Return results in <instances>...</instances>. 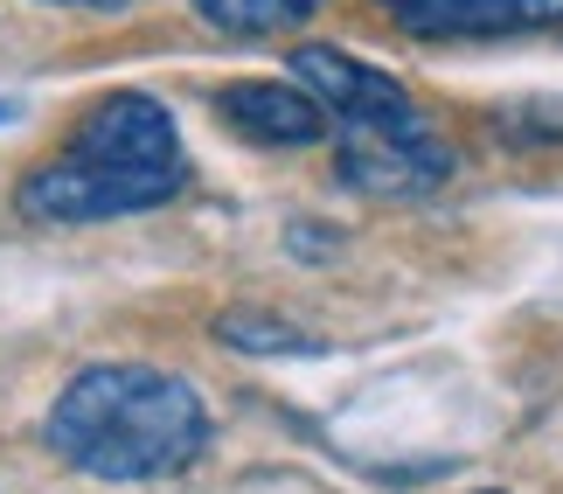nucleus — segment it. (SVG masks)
I'll return each instance as SVG.
<instances>
[{
  "label": "nucleus",
  "mask_w": 563,
  "mask_h": 494,
  "mask_svg": "<svg viewBox=\"0 0 563 494\" xmlns=\"http://www.w3.org/2000/svg\"><path fill=\"white\" fill-rule=\"evenodd\" d=\"M56 460L98 481H161L209 446V411L181 376L146 362H98L63 383V397L42 418Z\"/></svg>",
  "instance_id": "f257e3e1"
},
{
  "label": "nucleus",
  "mask_w": 563,
  "mask_h": 494,
  "mask_svg": "<svg viewBox=\"0 0 563 494\" xmlns=\"http://www.w3.org/2000/svg\"><path fill=\"white\" fill-rule=\"evenodd\" d=\"M181 182H188V161L167 105L146 91H119L77 125L49 167H35L21 182V209L42 223H104V217H140V209L181 196Z\"/></svg>",
  "instance_id": "f03ea898"
},
{
  "label": "nucleus",
  "mask_w": 563,
  "mask_h": 494,
  "mask_svg": "<svg viewBox=\"0 0 563 494\" xmlns=\"http://www.w3.org/2000/svg\"><path fill=\"white\" fill-rule=\"evenodd\" d=\"M292 77L307 84V91L320 98V112H334L349 133H410V125H424L397 77H383V70H369V63L328 50V42L292 50Z\"/></svg>",
  "instance_id": "7ed1b4c3"
},
{
  "label": "nucleus",
  "mask_w": 563,
  "mask_h": 494,
  "mask_svg": "<svg viewBox=\"0 0 563 494\" xmlns=\"http://www.w3.org/2000/svg\"><path fill=\"white\" fill-rule=\"evenodd\" d=\"M445 175H452V154L424 125H410V133H349V146H341V182L369 188V196H424Z\"/></svg>",
  "instance_id": "20e7f679"
},
{
  "label": "nucleus",
  "mask_w": 563,
  "mask_h": 494,
  "mask_svg": "<svg viewBox=\"0 0 563 494\" xmlns=\"http://www.w3.org/2000/svg\"><path fill=\"white\" fill-rule=\"evenodd\" d=\"M404 35H515L563 21V0H376Z\"/></svg>",
  "instance_id": "39448f33"
},
{
  "label": "nucleus",
  "mask_w": 563,
  "mask_h": 494,
  "mask_svg": "<svg viewBox=\"0 0 563 494\" xmlns=\"http://www.w3.org/2000/svg\"><path fill=\"white\" fill-rule=\"evenodd\" d=\"M216 112H223L244 140H257V146H313L320 133H328L320 98L292 91V84H230V91L216 98Z\"/></svg>",
  "instance_id": "423d86ee"
},
{
  "label": "nucleus",
  "mask_w": 563,
  "mask_h": 494,
  "mask_svg": "<svg viewBox=\"0 0 563 494\" xmlns=\"http://www.w3.org/2000/svg\"><path fill=\"white\" fill-rule=\"evenodd\" d=\"M320 8V0H195V14L216 21L230 35H278V29H299Z\"/></svg>",
  "instance_id": "0eeeda50"
},
{
  "label": "nucleus",
  "mask_w": 563,
  "mask_h": 494,
  "mask_svg": "<svg viewBox=\"0 0 563 494\" xmlns=\"http://www.w3.org/2000/svg\"><path fill=\"white\" fill-rule=\"evenodd\" d=\"M223 341L230 349H307V334L272 328V314H223Z\"/></svg>",
  "instance_id": "6e6552de"
},
{
  "label": "nucleus",
  "mask_w": 563,
  "mask_h": 494,
  "mask_svg": "<svg viewBox=\"0 0 563 494\" xmlns=\"http://www.w3.org/2000/svg\"><path fill=\"white\" fill-rule=\"evenodd\" d=\"M63 8H125V0H63Z\"/></svg>",
  "instance_id": "1a4fd4ad"
}]
</instances>
